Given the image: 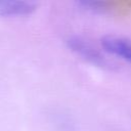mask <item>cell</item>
Returning <instances> with one entry per match:
<instances>
[{"mask_svg":"<svg viewBox=\"0 0 131 131\" xmlns=\"http://www.w3.org/2000/svg\"><path fill=\"white\" fill-rule=\"evenodd\" d=\"M68 47L75 52L77 55L81 56L84 60L90 62L93 66L99 68H108V60L100 53V51L92 45L88 40L80 36H71L67 40Z\"/></svg>","mask_w":131,"mask_h":131,"instance_id":"obj_1","label":"cell"},{"mask_svg":"<svg viewBox=\"0 0 131 131\" xmlns=\"http://www.w3.org/2000/svg\"><path fill=\"white\" fill-rule=\"evenodd\" d=\"M101 45L106 52L131 62V40L108 35L101 39Z\"/></svg>","mask_w":131,"mask_h":131,"instance_id":"obj_2","label":"cell"},{"mask_svg":"<svg viewBox=\"0 0 131 131\" xmlns=\"http://www.w3.org/2000/svg\"><path fill=\"white\" fill-rule=\"evenodd\" d=\"M37 8V3L32 1L0 0V16L16 17L32 14Z\"/></svg>","mask_w":131,"mask_h":131,"instance_id":"obj_3","label":"cell"}]
</instances>
